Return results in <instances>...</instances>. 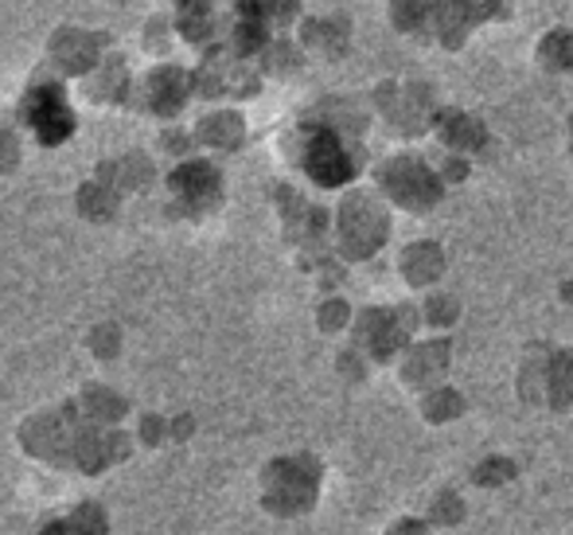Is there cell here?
<instances>
[{"label":"cell","instance_id":"obj_6","mask_svg":"<svg viewBox=\"0 0 573 535\" xmlns=\"http://www.w3.org/2000/svg\"><path fill=\"white\" fill-rule=\"evenodd\" d=\"M40 535H110V512L98 501H82L67 516L47 520L40 527Z\"/></svg>","mask_w":573,"mask_h":535},{"label":"cell","instance_id":"obj_7","mask_svg":"<svg viewBox=\"0 0 573 535\" xmlns=\"http://www.w3.org/2000/svg\"><path fill=\"white\" fill-rule=\"evenodd\" d=\"M78 411L98 426H118L121 418H125L129 403H125V395H118L113 387L90 383V387H82V395H78Z\"/></svg>","mask_w":573,"mask_h":535},{"label":"cell","instance_id":"obj_1","mask_svg":"<svg viewBox=\"0 0 573 535\" xmlns=\"http://www.w3.org/2000/svg\"><path fill=\"white\" fill-rule=\"evenodd\" d=\"M86 426V415L78 411V403H63L55 411H40L20 426V449L27 458L47 461V466H75V446L78 434Z\"/></svg>","mask_w":573,"mask_h":535},{"label":"cell","instance_id":"obj_14","mask_svg":"<svg viewBox=\"0 0 573 535\" xmlns=\"http://www.w3.org/2000/svg\"><path fill=\"white\" fill-rule=\"evenodd\" d=\"M188 430H191V418H176V423H172V438H188Z\"/></svg>","mask_w":573,"mask_h":535},{"label":"cell","instance_id":"obj_4","mask_svg":"<svg viewBox=\"0 0 573 535\" xmlns=\"http://www.w3.org/2000/svg\"><path fill=\"white\" fill-rule=\"evenodd\" d=\"M52 59L59 63L67 75H86L98 67V35L67 28L52 40Z\"/></svg>","mask_w":573,"mask_h":535},{"label":"cell","instance_id":"obj_11","mask_svg":"<svg viewBox=\"0 0 573 535\" xmlns=\"http://www.w3.org/2000/svg\"><path fill=\"white\" fill-rule=\"evenodd\" d=\"M86 345H90V352H95L98 360H110V356H118V348H121V332L113 325H98Z\"/></svg>","mask_w":573,"mask_h":535},{"label":"cell","instance_id":"obj_8","mask_svg":"<svg viewBox=\"0 0 573 535\" xmlns=\"http://www.w3.org/2000/svg\"><path fill=\"white\" fill-rule=\"evenodd\" d=\"M308 173L317 176L320 184H340V181H348V173H351V164H348V156H343V149L335 145L332 138H317L312 141V149H308Z\"/></svg>","mask_w":573,"mask_h":535},{"label":"cell","instance_id":"obj_10","mask_svg":"<svg viewBox=\"0 0 573 535\" xmlns=\"http://www.w3.org/2000/svg\"><path fill=\"white\" fill-rule=\"evenodd\" d=\"M207 24V0H180V28L188 40H199Z\"/></svg>","mask_w":573,"mask_h":535},{"label":"cell","instance_id":"obj_13","mask_svg":"<svg viewBox=\"0 0 573 535\" xmlns=\"http://www.w3.org/2000/svg\"><path fill=\"white\" fill-rule=\"evenodd\" d=\"M141 441H145V446H161L164 441V418L161 415L141 418Z\"/></svg>","mask_w":573,"mask_h":535},{"label":"cell","instance_id":"obj_2","mask_svg":"<svg viewBox=\"0 0 573 535\" xmlns=\"http://www.w3.org/2000/svg\"><path fill=\"white\" fill-rule=\"evenodd\" d=\"M20 121H24L40 145L55 149L75 133V110L59 83H35L20 98Z\"/></svg>","mask_w":573,"mask_h":535},{"label":"cell","instance_id":"obj_12","mask_svg":"<svg viewBox=\"0 0 573 535\" xmlns=\"http://www.w3.org/2000/svg\"><path fill=\"white\" fill-rule=\"evenodd\" d=\"M20 161V141L0 125V173H12Z\"/></svg>","mask_w":573,"mask_h":535},{"label":"cell","instance_id":"obj_3","mask_svg":"<svg viewBox=\"0 0 573 535\" xmlns=\"http://www.w3.org/2000/svg\"><path fill=\"white\" fill-rule=\"evenodd\" d=\"M168 188H172V196L180 199L184 211L199 216V211H207V208L219 204V188H223V184H219V173H214L211 164L188 161L168 176Z\"/></svg>","mask_w":573,"mask_h":535},{"label":"cell","instance_id":"obj_5","mask_svg":"<svg viewBox=\"0 0 573 535\" xmlns=\"http://www.w3.org/2000/svg\"><path fill=\"white\" fill-rule=\"evenodd\" d=\"M188 98V75L176 67H156L153 75L145 78V106L161 118L176 113Z\"/></svg>","mask_w":573,"mask_h":535},{"label":"cell","instance_id":"obj_9","mask_svg":"<svg viewBox=\"0 0 573 535\" xmlns=\"http://www.w3.org/2000/svg\"><path fill=\"white\" fill-rule=\"evenodd\" d=\"M78 216L82 219H95V223H106V219L118 216V199L121 192L113 188V184H106L102 176L98 181H86L82 188H78Z\"/></svg>","mask_w":573,"mask_h":535}]
</instances>
